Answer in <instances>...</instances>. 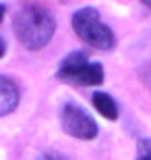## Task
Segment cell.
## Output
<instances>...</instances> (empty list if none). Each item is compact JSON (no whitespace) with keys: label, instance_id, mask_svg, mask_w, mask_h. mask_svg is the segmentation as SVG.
I'll use <instances>...</instances> for the list:
<instances>
[{"label":"cell","instance_id":"cell-1","mask_svg":"<svg viewBox=\"0 0 151 160\" xmlns=\"http://www.w3.org/2000/svg\"><path fill=\"white\" fill-rule=\"evenodd\" d=\"M15 33L27 50H40L52 40L56 21L52 12L37 4H27L15 15Z\"/></svg>","mask_w":151,"mask_h":160},{"label":"cell","instance_id":"cell-2","mask_svg":"<svg viewBox=\"0 0 151 160\" xmlns=\"http://www.w3.org/2000/svg\"><path fill=\"white\" fill-rule=\"evenodd\" d=\"M73 29L83 42L97 50H110L114 46V33L106 23H101L99 12L93 6H85L73 15Z\"/></svg>","mask_w":151,"mask_h":160},{"label":"cell","instance_id":"cell-3","mask_svg":"<svg viewBox=\"0 0 151 160\" xmlns=\"http://www.w3.org/2000/svg\"><path fill=\"white\" fill-rule=\"evenodd\" d=\"M62 127L68 135L77 137V139H93L97 135V125L95 121L87 114V110H83L77 104H66L62 108Z\"/></svg>","mask_w":151,"mask_h":160},{"label":"cell","instance_id":"cell-4","mask_svg":"<svg viewBox=\"0 0 151 160\" xmlns=\"http://www.w3.org/2000/svg\"><path fill=\"white\" fill-rule=\"evenodd\" d=\"M89 65V58H87V52H83V50H77V52H70L66 58L60 62V69H58V77L66 79V81H70V79L75 77L77 73H81L85 67Z\"/></svg>","mask_w":151,"mask_h":160},{"label":"cell","instance_id":"cell-5","mask_svg":"<svg viewBox=\"0 0 151 160\" xmlns=\"http://www.w3.org/2000/svg\"><path fill=\"white\" fill-rule=\"evenodd\" d=\"M19 104V89L8 77L0 75V117L12 112Z\"/></svg>","mask_w":151,"mask_h":160},{"label":"cell","instance_id":"cell-6","mask_svg":"<svg viewBox=\"0 0 151 160\" xmlns=\"http://www.w3.org/2000/svg\"><path fill=\"white\" fill-rule=\"evenodd\" d=\"M93 106L97 108V112L108 121H116L118 119V104L114 102L110 94H106V92H95L93 94Z\"/></svg>","mask_w":151,"mask_h":160},{"label":"cell","instance_id":"cell-7","mask_svg":"<svg viewBox=\"0 0 151 160\" xmlns=\"http://www.w3.org/2000/svg\"><path fill=\"white\" fill-rule=\"evenodd\" d=\"M73 83H79V85H99L104 81V69L99 62H89L81 73H77L75 77L70 79Z\"/></svg>","mask_w":151,"mask_h":160},{"label":"cell","instance_id":"cell-8","mask_svg":"<svg viewBox=\"0 0 151 160\" xmlns=\"http://www.w3.org/2000/svg\"><path fill=\"white\" fill-rule=\"evenodd\" d=\"M139 150H141L139 160H151V139H141Z\"/></svg>","mask_w":151,"mask_h":160},{"label":"cell","instance_id":"cell-9","mask_svg":"<svg viewBox=\"0 0 151 160\" xmlns=\"http://www.w3.org/2000/svg\"><path fill=\"white\" fill-rule=\"evenodd\" d=\"M40 160H66L62 154H56V152H48V154H44Z\"/></svg>","mask_w":151,"mask_h":160},{"label":"cell","instance_id":"cell-10","mask_svg":"<svg viewBox=\"0 0 151 160\" xmlns=\"http://www.w3.org/2000/svg\"><path fill=\"white\" fill-rule=\"evenodd\" d=\"M4 52H6V44H4V40L0 38V58L4 56Z\"/></svg>","mask_w":151,"mask_h":160},{"label":"cell","instance_id":"cell-11","mask_svg":"<svg viewBox=\"0 0 151 160\" xmlns=\"http://www.w3.org/2000/svg\"><path fill=\"white\" fill-rule=\"evenodd\" d=\"M4 11H6L4 4H0V21H2V17H4Z\"/></svg>","mask_w":151,"mask_h":160},{"label":"cell","instance_id":"cell-12","mask_svg":"<svg viewBox=\"0 0 151 160\" xmlns=\"http://www.w3.org/2000/svg\"><path fill=\"white\" fill-rule=\"evenodd\" d=\"M145 4H147V6H149V8H151V0H145Z\"/></svg>","mask_w":151,"mask_h":160}]
</instances>
